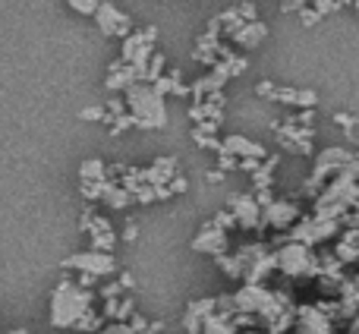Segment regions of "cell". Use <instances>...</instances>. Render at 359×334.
<instances>
[{
  "mask_svg": "<svg viewBox=\"0 0 359 334\" xmlns=\"http://www.w3.org/2000/svg\"><path fill=\"white\" fill-rule=\"evenodd\" d=\"M92 290H86L79 281L63 274L60 284L50 293V325L54 328H76V322L92 309Z\"/></svg>",
  "mask_w": 359,
  "mask_h": 334,
  "instance_id": "1",
  "label": "cell"
},
{
  "mask_svg": "<svg viewBox=\"0 0 359 334\" xmlns=\"http://www.w3.org/2000/svg\"><path fill=\"white\" fill-rule=\"evenodd\" d=\"M123 101H126V114L136 120V126H142V130H164L168 126V105L149 82L130 86L123 92Z\"/></svg>",
  "mask_w": 359,
  "mask_h": 334,
  "instance_id": "2",
  "label": "cell"
},
{
  "mask_svg": "<svg viewBox=\"0 0 359 334\" xmlns=\"http://www.w3.org/2000/svg\"><path fill=\"white\" fill-rule=\"evenodd\" d=\"M155 38H158V25H145V29H133L130 35L123 38V51H120V60L130 63L136 69L139 82L145 76V67L155 57Z\"/></svg>",
  "mask_w": 359,
  "mask_h": 334,
  "instance_id": "3",
  "label": "cell"
},
{
  "mask_svg": "<svg viewBox=\"0 0 359 334\" xmlns=\"http://www.w3.org/2000/svg\"><path fill=\"white\" fill-rule=\"evenodd\" d=\"M278 259V272L287 274V278H303V274H318V253L303 243H287L274 253Z\"/></svg>",
  "mask_w": 359,
  "mask_h": 334,
  "instance_id": "4",
  "label": "cell"
},
{
  "mask_svg": "<svg viewBox=\"0 0 359 334\" xmlns=\"http://www.w3.org/2000/svg\"><path fill=\"white\" fill-rule=\"evenodd\" d=\"M63 272H79V278H95V281H107L111 274H117V262L114 255L98 253V249H86L76 253L69 259H63Z\"/></svg>",
  "mask_w": 359,
  "mask_h": 334,
  "instance_id": "5",
  "label": "cell"
},
{
  "mask_svg": "<svg viewBox=\"0 0 359 334\" xmlns=\"http://www.w3.org/2000/svg\"><path fill=\"white\" fill-rule=\"evenodd\" d=\"M82 230L92 236V249H98V253L111 255V249L117 246V234H114L111 221H107V218H98L95 211H86V215H82Z\"/></svg>",
  "mask_w": 359,
  "mask_h": 334,
  "instance_id": "6",
  "label": "cell"
},
{
  "mask_svg": "<svg viewBox=\"0 0 359 334\" xmlns=\"http://www.w3.org/2000/svg\"><path fill=\"white\" fill-rule=\"evenodd\" d=\"M227 246H230L227 230H221L215 221L202 224V230H198L196 240H192V249H196V253H202V255H215V259L227 255Z\"/></svg>",
  "mask_w": 359,
  "mask_h": 334,
  "instance_id": "7",
  "label": "cell"
},
{
  "mask_svg": "<svg viewBox=\"0 0 359 334\" xmlns=\"http://www.w3.org/2000/svg\"><path fill=\"white\" fill-rule=\"evenodd\" d=\"M278 227V230H293L299 224V205L290 199H274L265 211H262V227Z\"/></svg>",
  "mask_w": 359,
  "mask_h": 334,
  "instance_id": "8",
  "label": "cell"
},
{
  "mask_svg": "<svg viewBox=\"0 0 359 334\" xmlns=\"http://www.w3.org/2000/svg\"><path fill=\"white\" fill-rule=\"evenodd\" d=\"M95 19H98V25H101V32H104V35H114V38H120V41H123V38L133 32L130 13H123L117 4H101L98 13H95Z\"/></svg>",
  "mask_w": 359,
  "mask_h": 334,
  "instance_id": "9",
  "label": "cell"
},
{
  "mask_svg": "<svg viewBox=\"0 0 359 334\" xmlns=\"http://www.w3.org/2000/svg\"><path fill=\"white\" fill-rule=\"evenodd\" d=\"M227 211L236 218L240 227H246V230H259L262 227V208H259V202H255V196L236 192V196H230Z\"/></svg>",
  "mask_w": 359,
  "mask_h": 334,
  "instance_id": "10",
  "label": "cell"
},
{
  "mask_svg": "<svg viewBox=\"0 0 359 334\" xmlns=\"http://www.w3.org/2000/svg\"><path fill=\"white\" fill-rule=\"evenodd\" d=\"M293 328H297V334H334V328H331V316H325V312L318 309V303L299 306Z\"/></svg>",
  "mask_w": 359,
  "mask_h": 334,
  "instance_id": "11",
  "label": "cell"
},
{
  "mask_svg": "<svg viewBox=\"0 0 359 334\" xmlns=\"http://www.w3.org/2000/svg\"><path fill=\"white\" fill-rule=\"evenodd\" d=\"M221 152L233 155L236 161H246V158H255V161H265V158H268L265 145L252 142V139L240 136V133H230V136H224V139H221Z\"/></svg>",
  "mask_w": 359,
  "mask_h": 334,
  "instance_id": "12",
  "label": "cell"
},
{
  "mask_svg": "<svg viewBox=\"0 0 359 334\" xmlns=\"http://www.w3.org/2000/svg\"><path fill=\"white\" fill-rule=\"evenodd\" d=\"M217 312V297L215 300H192L189 306H186V312H183V331L186 334H202V325H205V319L208 316H215Z\"/></svg>",
  "mask_w": 359,
  "mask_h": 334,
  "instance_id": "13",
  "label": "cell"
},
{
  "mask_svg": "<svg viewBox=\"0 0 359 334\" xmlns=\"http://www.w3.org/2000/svg\"><path fill=\"white\" fill-rule=\"evenodd\" d=\"M136 82H139L136 69H133L130 63H123V60H114L111 69H107V76H104V88H107V92H120V95H123L130 86H136Z\"/></svg>",
  "mask_w": 359,
  "mask_h": 334,
  "instance_id": "14",
  "label": "cell"
},
{
  "mask_svg": "<svg viewBox=\"0 0 359 334\" xmlns=\"http://www.w3.org/2000/svg\"><path fill=\"white\" fill-rule=\"evenodd\" d=\"M268 38V25L265 22H246V25H240V29L230 35V41L236 44V48H243V51H252V48H259L262 41Z\"/></svg>",
  "mask_w": 359,
  "mask_h": 334,
  "instance_id": "15",
  "label": "cell"
},
{
  "mask_svg": "<svg viewBox=\"0 0 359 334\" xmlns=\"http://www.w3.org/2000/svg\"><path fill=\"white\" fill-rule=\"evenodd\" d=\"M334 259L341 262V265L359 262V230H347V234H344V240L337 243V249H334Z\"/></svg>",
  "mask_w": 359,
  "mask_h": 334,
  "instance_id": "16",
  "label": "cell"
},
{
  "mask_svg": "<svg viewBox=\"0 0 359 334\" xmlns=\"http://www.w3.org/2000/svg\"><path fill=\"white\" fill-rule=\"evenodd\" d=\"M79 183H107V164L101 158H88L79 164Z\"/></svg>",
  "mask_w": 359,
  "mask_h": 334,
  "instance_id": "17",
  "label": "cell"
},
{
  "mask_svg": "<svg viewBox=\"0 0 359 334\" xmlns=\"http://www.w3.org/2000/svg\"><path fill=\"white\" fill-rule=\"evenodd\" d=\"M101 202L107 205V208H126V205L133 202V196L123 189L120 183H114V180H107L104 192H101Z\"/></svg>",
  "mask_w": 359,
  "mask_h": 334,
  "instance_id": "18",
  "label": "cell"
},
{
  "mask_svg": "<svg viewBox=\"0 0 359 334\" xmlns=\"http://www.w3.org/2000/svg\"><path fill=\"white\" fill-rule=\"evenodd\" d=\"M240 328L233 325V316H224V312H215V316L205 319L202 334H236Z\"/></svg>",
  "mask_w": 359,
  "mask_h": 334,
  "instance_id": "19",
  "label": "cell"
},
{
  "mask_svg": "<svg viewBox=\"0 0 359 334\" xmlns=\"http://www.w3.org/2000/svg\"><path fill=\"white\" fill-rule=\"evenodd\" d=\"M274 167H278V158H274V155H268L265 161L255 167V173H252L255 189H271V183H274Z\"/></svg>",
  "mask_w": 359,
  "mask_h": 334,
  "instance_id": "20",
  "label": "cell"
},
{
  "mask_svg": "<svg viewBox=\"0 0 359 334\" xmlns=\"http://www.w3.org/2000/svg\"><path fill=\"white\" fill-rule=\"evenodd\" d=\"M101 328H104V316H101V312H95V309H88L86 316L76 322V331H82V334H98Z\"/></svg>",
  "mask_w": 359,
  "mask_h": 334,
  "instance_id": "21",
  "label": "cell"
},
{
  "mask_svg": "<svg viewBox=\"0 0 359 334\" xmlns=\"http://www.w3.org/2000/svg\"><path fill=\"white\" fill-rule=\"evenodd\" d=\"M217 268H221L227 278H233V281L243 278V265H240V259H236V255H221V259H217Z\"/></svg>",
  "mask_w": 359,
  "mask_h": 334,
  "instance_id": "22",
  "label": "cell"
},
{
  "mask_svg": "<svg viewBox=\"0 0 359 334\" xmlns=\"http://www.w3.org/2000/svg\"><path fill=\"white\" fill-rule=\"evenodd\" d=\"M192 139H196L198 149H208V152H217V155H221V139H217V136L202 133V130H192Z\"/></svg>",
  "mask_w": 359,
  "mask_h": 334,
  "instance_id": "23",
  "label": "cell"
},
{
  "mask_svg": "<svg viewBox=\"0 0 359 334\" xmlns=\"http://www.w3.org/2000/svg\"><path fill=\"white\" fill-rule=\"evenodd\" d=\"M79 120H104V123H111L104 105H95V107H86V111H79Z\"/></svg>",
  "mask_w": 359,
  "mask_h": 334,
  "instance_id": "24",
  "label": "cell"
},
{
  "mask_svg": "<svg viewBox=\"0 0 359 334\" xmlns=\"http://www.w3.org/2000/svg\"><path fill=\"white\" fill-rule=\"evenodd\" d=\"M98 6L101 4H95V0H73V4H69V10L82 13V16H95V13H98Z\"/></svg>",
  "mask_w": 359,
  "mask_h": 334,
  "instance_id": "25",
  "label": "cell"
},
{
  "mask_svg": "<svg viewBox=\"0 0 359 334\" xmlns=\"http://www.w3.org/2000/svg\"><path fill=\"white\" fill-rule=\"evenodd\" d=\"M101 297H104V303H107V300H120V297H123V287H120V281L101 284Z\"/></svg>",
  "mask_w": 359,
  "mask_h": 334,
  "instance_id": "26",
  "label": "cell"
},
{
  "mask_svg": "<svg viewBox=\"0 0 359 334\" xmlns=\"http://www.w3.org/2000/svg\"><path fill=\"white\" fill-rule=\"evenodd\" d=\"M215 224H217L221 230H233V227H236V218L230 215L227 208H224V211H217V215H215Z\"/></svg>",
  "mask_w": 359,
  "mask_h": 334,
  "instance_id": "27",
  "label": "cell"
},
{
  "mask_svg": "<svg viewBox=\"0 0 359 334\" xmlns=\"http://www.w3.org/2000/svg\"><path fill=\"white\" fill-rule=\"evenodd\" d=\"M236 167H240V161H236L233 155H227V152H221V161H217V171L227 173V171H236Z\"/></svg>",
  "mask_w": 359,
  "mask_h": 334,
  "instance_id": "28",
  "label": "cell"
},
{
  "mask_svg": "<svg viewBox=\"0 0 359 334\" xmlns=\"http://www.w3.org/2000/svg\"><path fill=\"white\" fill-rule=\"evenodd\" d=\"M130 126H136V120L130 117V114H123V117H117L114 120V126H111V133L117 136V133H123V130H130Z\"/></svg>",
  "mask_w": 359,
  "mask_h": 334,
  "instance_id": "29",
  "label": "cell"
},
{
  "mask_svg": "<svg viewBox=\"0 0 359 334\" xmlns=\"http://www.w3.org/2000/svg\"><path fill=\"white\" fill-rule=\"evenodd\" d=\"M274 92H278L274 82H262V86L255 88V95H259V98H268V101H274Z\"/></svg>",
  "mask_w": 359,
  "mask_h": 334,
  "instance_id": "30",
  "label": "cell"
},
{
  "mask_svg": "<svg viewBox=\"0 0 359 334\" xmlns=\"http://www.w3.org/2000/svg\"><path fill=\"white\" fill-rule=\"evenodd\" d=\"M168 189H170V196H174V192H186V177H180L177 173V177L168 183Z\"/></svg>",
  "mask_w": 359,
  "mask_h": 334,
  "instance_id": "31",
  "label": "cell"
},
{
  "mask_svg": "<svg viewBox=\"0 0 359 334\" xmlns=\"http://www.w3.org/2000/svg\"><path fill=\"white\" fill-rule=\"evenodd\" d=\"M133 284H136V278H133L130 272H123V274H120V287H123V290H126V287H133Z\"/></svg>",
  "mask_w": 359,
  "mask_h": 334,
  "instance_id": "32",
  "label": "cell"
},
{
  "mask_svg": "<svg viewBox=\"0 0 359 334\" xmlns=\"http://www.w3.org/2000/svg\"><path fill=\"white\" fill-rule=\"evenodd\" d=\"M136 234H139L136 224H126V227H123V240H136Z\"/></svg>",
  "mask_w": 359,
  "mask_h": 334,
  "instance_id": "33",
  "label": "cell"
},
{
  "mask_svg": "<svg viewBox=\"0 0 359 334\" xmlns=\"http://www.w3.org/2000/svg\"><path fill=\"white\" fill-rule=\"evenodd\" d=\"M208 180H211V183H221V180H224V173L217 171V167H211V171H208Z\"/></svg>",
  "mask_w": 359,
  "mask_h": 334,
  "instance_id": "34",
  "label": "cell"
},
{
  "mask_svg": "<svg viewBox=\"0 0 359 334\" xmlns=\"http://www.w3.org/2000/svg\"><path fill=\"white\" fill-rule=\"evenodd\" d=\"M353 149H356V158H359V136H353Z\"/></svg>",
  "mask_w": 359,
  "mask_h": 334,
  "instance_id": "35",
  "label": "cell"
},
{
  "mask_svg": "<svg viewBox=\"0 0 359 334\" xmlns=\"http://www.w3.org/2000/svg\"><path fill=\"white\" fill-rule=\"evenodd\" d=\"M356 13H359V4H356Z\"/></svg>",
  "mask_w": 359,
  "mask_h": 334,
  "instance_id": "36",
  "label": "cell"
}]
</instances>
